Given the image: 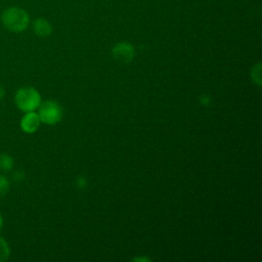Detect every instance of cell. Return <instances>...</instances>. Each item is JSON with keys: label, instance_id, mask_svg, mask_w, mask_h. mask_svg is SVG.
I'll list each match as a JSON object with an SVG mask.
<instances>
[{"label": "cell", "instance_id": "6da1fadb", "mask_svg": "<svg viewBox=\"0 0 262 262\" xmlns=\"http://www.w3.org/2000/svg\"><path fill=\"white\" fill-rule=\"evenodd\" d=\"M0 20L7 31L21 33L26 31L30 25V15L21 7L10 6L1 12Z\"/></svg>", "mask_w": 262, "mask_h": 262}, {"label": "cell", "instance_id": "7a4b0ae2", "mask_svg": "<svg viewBox=\"0 0 262 262\" xmlns=\"http://www.w3.org/2000/svg\"><path fill=\"white\" fill-rule=\"evenodd\" d=\"M14 102L18 110L25 113L33 112L39 107L41 103V95L34 87H21L15 92Z\"/></svg>", "mask_w": 262, "mask_h": 262}, {"label": "cell", "instance_id": "3957f363", "mask_svg": "<svg viewBox=\"0 0 262 262\" xmlns=\"http://www.w3.org/2000/svg\"><path fill=\"white\" fill-rule=\"evenodd\" d=\"M38 115L42 123L54 125L62 118V108L59 103L54 100H45L39 105Z\"/></svg>", "mask_w": 262, "mask_h": 262}, {"label": "cell", "instance_id": "277c9868", "mask_svg": "<svg viewBox=\"0 0 262 262\" xmlns=\"http://www.w3.org/2000/svg\"><path fill=\"white\" fill-rule=\"evenodd\" d=\"M113 57L122 63L130 62L135 55L134 47L128 42H119L112 49Z\"/></svg>", "mask_w": 262, "mask_h": 262}, {"label": "cell", "instance_id": "5b68a950", "mask_svg": "<svg viewBox=\"0 0 262 262\" xmlns=\"http://www.w3.org/2000/svg\"><path fill=\"white\" fill-rule=\"evenodd\" d=\"M41 124V120L39 118L38 113H36L35 111L33 112H27L23 118L20 119V128L25 133H35L39 126Z\"/></svg>", "mask_w": 262, "mask_h": 262}, {"label": "cell", "instance_id": "8992f818", "mask_svg": "<svg viewBox=\"0 0 262 262\" xmlns=\"http://www.w3.org/2000/svg\"><path fill=\"white\" fill-rule=\"evenodd\" d=\"M33 31L39 37H49L52 33V26L46 18L38 17L33 21Z\"/></svg>", "mask_w": 262, "mask_h": 262}, {"label": "cell", "instance_id": "52a82bcc", "mask_svg": "<svg viewBox=\"0 0 262 262\" xmlns=\"http://www.w3.org/2000/svg\"><path fill=\"white\" fill-rule=\"evenodd\" d=\"M14 160L13 158L6 154V152H1L0 154V170L4 172H9L13 168Z\"/></svg>", "mask_w": 262, "mask_h": 262}, {"label": "cell", "instance_id": "ba28073f", "mask_svg": "<svg viewBox=\"0 0 262 262\" xmlns=\"http://www.w3.org/2000/svg\"><path fill=\"white\" fill-rule=\"evenodd\" d=\"M10 256V248L6 239L0 236V262H5Z\"/></svg>", "mask_w": 262, "mask_h": 262}, {"label": "cell", "instance_id": "9c48e42d", "mask_svg": "<svg viewBox=\"0 0 262 262\" xmlns=\"http://www.w3.org/2000/svg\"><path fill=\"white\" fill-rule=\"evenodd\" d=\"M9 186H10V183L7 177L0 174V198L4 196L8 192Z\"/></svg>", "mask_w": 262, "mask_h": 262}, {"label": "cell", "instance_id": "30bf717a", "mask_svg": "<svg viewBox=\"0 0 262 262\" xmlns=\"http://www.w3.org/2000/svg\"><path fill=\"white\" fill-rule=\"evenodd\" d=\"M252 77H253V81L260 86L261 85V64L260 62L257 63L256 66H254L253 70H252Z\"/></svg>", "mask_w": 262, "mask_h": 262}, {"label": "cell", "instance_id": "8fae6325", "mask_svg": "<svg viewBox=\"0 0 262 262\" xmlns=\"http://www.w3.org/2000/svg\"><path fill=\"white\" fill-rule=\"evenodd\" d=\"M19 174H20V171H15L14 174H13V176H12V178H13L14 180H16V181H21L23 177H21Z\"/></svg>", "mask_w": 262, "mask_h": 262}, {"label": "cell", "instance_id": "7c38bea8", "mask_svg": "<svg viewBox=\"0 0 262 262\" xmlns=\"http://www.w3.org/2000/svg\"><path fill=\"white\" fill-rule=\"evenodd\" d=\"M5 89H4V87L2 86V85H0V99H2L4 96H5Z\"/></svg>", "mask_w": 262, "mask_h": 262}, {"label": "cell", "instance_id": "4fadbf2b", "mask_svg": "<svg viewBox=\"0 0 262 262\" xmlns=\"http://www.w3.org/2000/svg\"><path fill=\"white\" fill-rule=\"evenodd\" d=\"M142 260H144V261H148L149 259H147V258H136V259H134V261H142Z\"/></svg>", "mask_w": 262, "mask_h": 262}, {"label": "cell", "instance_id": "5bb4252c", "mask_svg": "<svg viewBox=\"0 0 262 262\" xmlns=\"http://www.w3.org/2000/svg\"><path fill=\"white\" fill-rule=\"evenodd\" d=\"M2 226H3V218H2V215L0 213V229L2 228Z\"/></svg>", "mask_w": 262, "mask_h": 262}]
</instances>
